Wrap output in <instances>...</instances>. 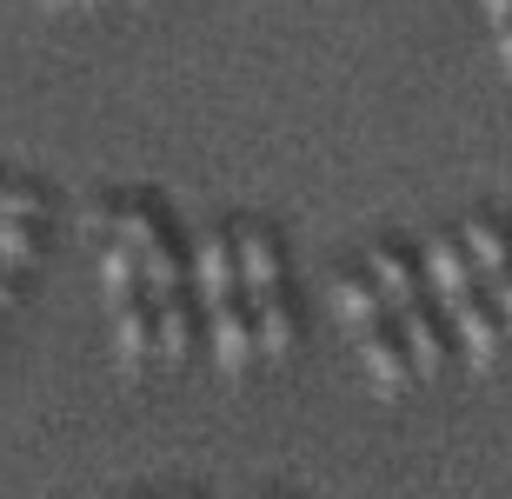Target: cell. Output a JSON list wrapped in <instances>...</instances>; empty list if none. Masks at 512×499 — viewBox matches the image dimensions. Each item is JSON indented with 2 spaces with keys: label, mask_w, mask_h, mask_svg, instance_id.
<instances>
[{
  "label": "cell",
  "mask_w": 512,
  "mask_h": 499,
  "mask_svg": "<svg viewBox=\"0 0 512 499\" xmlns=\"http://www.w3.org/2000/svg\"><path fill=\"white\" fill-rule=\"evenodd\" d=\"M207 346H213V366H220L227 380L253 373V360H260V333H253L247 293H220V300H207Z\"/></svg>",
  "instance_id": "cell-1"
},
{
  "label": "cell",
  "mask_w": 512,
  "mask_h": 499,
  "mask_svg": "<svg viewBox=\"0 0 512 499\" xmlns=\"http://www.w3.org/2000/svg\"><path fill=\"white\" fill-rule=\"evenodd\" d=\"M107 307H114V360L127 366V373H147V366L160 360V340H153V300L133 287V293H114Z\"/></svg>",
  "instance_id": "cell-2"
},
{
  "label": "cell",
  "mask_w": 512,
  "mask_h": 499,
  "mask_svg": "<svg viewBox=\"0 0 512 499\" xmlns=\"http://www.w3.org/2000/svg\"><path fill=\"white\" fill-rule=\"evenodd\" d=\"M360 366H366V380L380 386V393H413L419 386V373H413V360H406V340H399V327H366L360 333Z\"/></svg>",
  "instance_id": "cell-3"
},
{
  "label": "cell",
  "mask_w": 512,
  "mask_h": 499,
  "mask_svg": "<svg viewBox=\"0 0 512 499\" xmlns=\"http://www.w3.org/2000/svg\"><path fill=\"white\" fill-rule=\"evenodd\" d=\"M446 320H453V333H459V346H466V360H473V366H493L499 360V346H506V320H499L493 293L473 287L453 313H446Z\"/></svg>",
  "instance_id": "cell-4"
},
{
  "label": "cell",
  "mask_w": 512,
  "mask_h": 499,
  "mask_svg": "<svg viewBox=\"0 0 512 499\" xmlns=\"http://www.w3.org/2000/svg\"><path fill=\"white\" fill-rule=\"evenodd\" d=\"M473 287H479V273H473V260H466V247H459V233L426 240V293H433L439 307L453 313Z\"/></svg>",
  "instance_id": "cell-5"
},
{
  "label": "cell",
  "mask_w": 512,
  "mask_h": 499,
  "mask_svg": "<svg viewBox=\"0 0 512 499\" xmlns=\"http://www.w3.org/2000/svg\"><path fill=\"white\" fill-rule=\"evenodd\" d=\"M393 327H399V340H406V360H413L419 386L439 380V373H446V333H439L433 307H426V293H419L413 307H399V313H393Z\"/></svg>",
  "instance_id": "cell-6"
},
{
  "label": "cell",
  "mask_w": 512,
  "mask_h": 499,
  "mask_svg": "<svg viewBox=\"0 0 512 499\" xmlns=\"http://www.w3.org/2000/svg\"><path fill=\"white\" fill-rule=\"evenodd\" d=\"M247 307H253V333H260V360H286L300 346V320L286 307V293L260 287V293H247Z\"/></svg>",
  "instance_id": "cell-7"
},
{
  "label": "cell",
  "mask_w": 512,
  "mask_h": 499,
  "mask_svg": "<svg viewBox=\"0 0 512 499\" xmlns=\"http://www.w3.org/2000/svg\"><path fill=\"white\" fill-rule=\"evenodd\" d=\"M459 247H466V260H473L479 280L512 273V227H506V220H493V213H473V220L459 227Z\"/></svg>",
  "instance_id": "cell-8"
},
{
  "label": "cell",
  "mask_w": 512,
  "mask_h": 499,
  "mask_svg": "<svg viewBox=\"0 0 512 499\" xmlns=\"http://www.w3.org/2000/svg\"><path fill=\"white\" fill-rule=\"evenodd\" d=\"M153 340H160V360H167V366H187V360H193L200 327H193L187 293H167V300H153Z\"/></svg>",
  "instance_id": "cell-9"
},
{
  "label": "cell",
  "mask_w": 512,
  "mask_h": 499,
  "mask_svg": "<svg viewBox=\"0 0 512 499\" xmlns=\"http://www.w3.org/2000/svg\"><path fill=\"white\" fill-rule=\"evenodd\" d=\"M193 273H200V307L220 293H240V260H233V233H200L193 247Z\"/></svg>",
  "instance_id": "cell-10"
},
{
  "label": "cell",
  "mask_w": 512,
  "mask_h": 499,
  "mask_svg": "<svg viewBox=\"0 0 512 499\" xmlns=\"http://www.w3.org/2000/svg\"><path fill=\"white\" fill-rule=\"evenodd\" d=\"M233 260H240V293L280 287V247H273L266 227H240L233 233Z\"/></svg>",
  "instance_id": "cell-11"
},
{
  "label": "cell",
  "mask_w": 512,
  "mask_h": 499,
  "mask_svg": "<svg viewBox=\"0 0 512 499\" xmlns=\"http://www.w3.org/2000/svg\"><path fill=\"white\" fill-rule=\"evenodd\" d=\"M366 273H373V287H380V300H386V313H399V307H413L419 293V273H413V260L399 247H373L366 253Z\"/></svg>",
  "instance_id": "cell-12"
},
{
  "label": "cell",
  "mask_w": 512,
  "mask_h": 499,
  "mask_svg": "<svg viewBox=\"0 0 512 499\" xmlns=\"http://www.w3.org/2000/svg\"><path fill=\"white\" fill-rule=\"evenodd\" d=\"M333 307H340V320H346L353 333H366V327H380V320H386V300H380V287H373V273H353V280H340Z\"/></svg>",
  "instance_id": "cell-13"
},
{
  "label": "cell",
  "mask_w": 512,
  "mask_h": 499,
  "mask_svg": "<svg viewBox=\"0 0 512 499\" xmlns=\"http://www.w3.org/2000/svg\"><path fill=\"white\" fill-rule=\"evenodd\" d=\"M100 287H107V300L140 287V253L127 240H100Z\"/></svg>",
  "instance_id": "cell-14"
},
{
  "label": "cell",
  "mask_w": 512,
  "mask_h": 499,
  "mask_svg": "<svg viewBox=\"0 0 512 499\" xmlns=\"http://www.w3.org/2000/svg\"><path fill=\"white\" fill-rule=\"evenodd\" d=\"M140 287H147V300H167V293H180V260L167 253V240H153V247L140 253Z\"/></svg>",
  "instance_id": "cell-15"
},
{
  "label": "cell",
  "mask_w": 512,
  "mask_h": 499,
  "mask_svg": "<svg viewBox=\"0 0 512 499\" xmlns=\"http://www.w3.org/2000/svg\"><path fill=\"white\" fill-rule=\"evenodd\" d=\"M0 260L14 273H27L40 260V220H0Z\"/></svg>",
  "instance_id": "cell-16"
},
{
  "label": "cell",
  "mask_w": 512,
  "mask_h": 499,
  "mask_svg": "<svg viewBox=\"0 0 512 499\" xmlns=\"http://www.w3.org/2000/svg\"><path fill=\"white\" fill-rule=\"evenodd\" d=\"M114 240H127L133 253H147L153 240H160V220H153V207H140V200H120V207H114Z\"/></svg>",
  "instance_id": "cell-17"
},
{
  "label": "cell",
  "mask_w": 512,
  "mask_h": 499,
  "mask_svg": "<svg viewBox=\"0 0 512 499\" xmlns=\"http://www.w3.org/2000/svg\"><path fill=\"white\" fill-rule=\"evenodd\" d=\"M47 213V200H40V187H0V220H40Z\"/></svg>",
  "instance_id": "cell-18"
},
{
  "label": "cell",
  "mask_w": 512,
  "mask_h": 499,
  "mask_svg": "<svg viewBox=\"0 0 512 499\" xmlns=\"http://www.w3.org/2000/svg\"><path fill=\"white\" fill-rule=\"evenodd\" d=\"M80 227H87V240H114V207H87Z\"/></svg>",
  "instance_id": "cell-19"
},
{
  "label": "cell",
  "mask_w": 512,
  "mask_h": 499,
  "mask_svg": "<svg viewBox=\"0 0 512 499\" xmlns=\"http://www.w3.org/2000/svg\"><path fill=\"white\" fill-rule=\"evenodd\" d=\"M493 287V307H499V320H506V333H512V273H499V280H486Z\"/></svg>",
  "instance_id": "cell-20"
},
{
  "label": "cell",
  "mask_w": 512,
  "mask_h": 499,
  "mask_svg": "<svg viewBox=\"0 0 512 499\" xmlns=\"http://www.w3.org/2000/svg\"><path fill=\"white\" fill-rule=\"evenodd\" d=\"M20 293H14V267H7V260H0V307H14Z\"/></svg>",
  "instance_id": "cell-21"
},
{
  "label": "cell",
  "mask_w": 512,
  "mask_h": 499,
  "mask_svg": "<svg viewBox=\"0 0 512 499\" xmlns=\"http://www.w3.org/2000/svg\"><path fill=\"white\" fill-rule=\"evenodd\" d=\"M486 20H493V27H506V20H512V0H486Z\"/></svg>",
  "instance_id": "cell-22"
},
{
  "label": "cell",
  "mask_w": 512,
  "mask_h": 499,
  "mask_svg": "<svg viewBox=\"0 0 512 499\" xmlns=\"http://www.w3.org/2000/svg\"><path fill=\"white\" fill-rule=\"evenodd\" d=\"M493 34H499V60H506V74H512V20H506V27H493Z\"/></svg>",
  "instance_id": "cell-23"
},
{
  "label": "cell",
  "mask_w": 512,
  "mask_h": 499,
  "mask_svg": "<svg viewBox=\"0 0 512 499\" xmlns=\"http://www.w3.org/2000/svg\"><path fill=\"white\" fill-rule=\"evenodd\" d=\"M47 7H67V0H47ZM80 7H100V0H80Z\"/></svg>",
  "instance_id": "cell-24"
}]
</instances>
